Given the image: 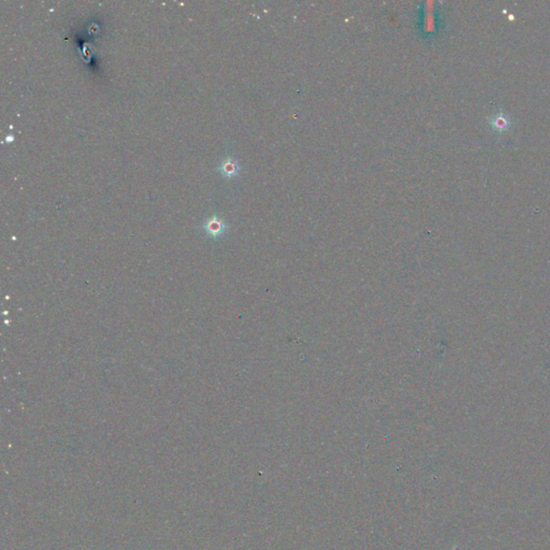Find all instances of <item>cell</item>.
<instances>
[{
    "mask_svg": "<svg viewBox=\"0 0 550 550\" xmlns=\"http://www.w3.org/2000/svg\"><path fill=\"white\" fill-rule=\"evenodd\" d=\"M219 171L227 178H232L237 176L240 172L239 164L232 158H226L225 161L219 166Z\"/></svg>",
    "mask_w": 550,
    "mask_h": 550,
    "instance_id": "6da1fadb",
    "label": "cell"
},
{
    "mask_svg": "<svg viewBox=\"0 0 550 550\" xmlns=\"http://www.w3.org/2000/svg\"><path fill=\"white\" fill-rule=\"evenodd\" d=\"M205 230H206L208 234L216 237V235H219V234L224 232L225 224L221 221V219H218L216 216H213L212 218H209L207 221V223L205 225Z\"/></svg>",
    "mask_w": 550,
    "mask_h": 550,
    "instance_id": "7a4b0ae2",
    "label": "cell"
}]
</instances>
